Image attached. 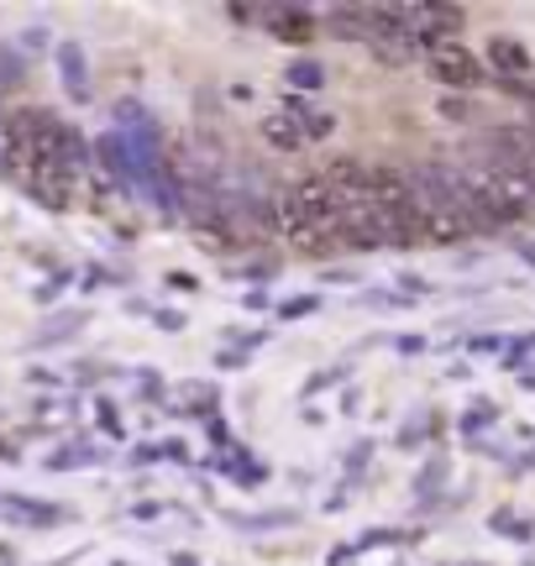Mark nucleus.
I'll use <instances>...</instances> for the list:
<instances>
[{"label": "nucleus", "instance_id": "4", "mask_svg": "<svg viewBox=\"0 0 535 566\" xmlns=\"http://www.w3.org/2000/svg\"><path fill=\"white\" fill-rule=\"evenodd\" d=\"M284 116L305 132V142H326L331 132H336V116H331V111H321V105H310V95H289Z\"/></svg>", "mask_w": 535, "mask_h": 566}, {"label": "nucleus", "instance_id": "10", "mask_svg": "<svg viewBox=\"0 0 535 566\" xmlns=\"http://www.w3.org/2000/svg\"><path fill=\"white\" fill-rule=\"evenodd\" d=\"M494 535H510V541H535V520H525V514H515V509H494Z\"/></svg>", "mask_w": 535, "mask_h": 566}, {"label": "nucleus", "instance_id": "18", "mask_svg": "<svg viewBox=\"0 0 535 566\" xmlns=\"http://www.w3.org/2000/svg\"><path fill=\"white\" fill-rule=\"evenodd\" d=\"M347 373H352V367H331V373H315V378H310V394H321V388H331V384H342Z\"/></svg>", "mask_w": 535, "mask_h": 566}, {"label": "nucleus", "instance_id": "22", "mask_svg": "<svg viewBox=\"0 0 535 566\" xmlns=\"http://www.w3.org/2000/svg\"><path fill=\"white\" fill-rule=\"evenodd\" d=\"M394 346H399L405 357H410V352H426V342H420V336H399V342H394Z\"/></svg>", "mask_w": 535, "mask_h": 566}, {"label": "nucleus", "instance_id": "7", "mask_svg": "<svg viewBox=\"0 0 535 566\" xmlns=\"http://www.w3.org/2000/svg\"><path fill=\"white\" fill-rule=\"evenodd\" d=\"M263 142H273L279 153H300V147H305V132L289 122L284 111H273V116H263Z\"/></svg>", "mask_w": 535, "mask_h": 566}, {"label": "nucleus", "instance_id": "20", "mask_svg": "<svg viewBox=\"0 0 535 566\" xmlns=\"http://www.w3.org/2000/svg\"><path fill=\"white\" fill-rule=\"evenodd\" d=\"M399 294H405V300H410V294H431V283L415 279V273H405V279H399Z\"/></svg>", "mask_w": 535, "mask_h": 566}, {"label": "nucleus", "instance_id": "3", "mask_svg": "<svg viewBox=\"0 0 535 566\" xmlns=\"http://www.w3.org/2000/svg\"><path fill=\"white\" fill-rule=\"evenodd\" d=\"M489 63H494V80H531L535 74V59L531 48L515 38H494L489 42Z\"/></svg>", "mask_w": 535, "mask_h": 566}, {"label": "nucleus", "instance_id": "8", "mask_svg": "<svg viewBox=\"0 0 535 566\" xmlns=\"http://www.w3.org/2000/svg\"><path fill=\"white\" fill-rule=\"evenodd\" d=\"M284 84H289V95H315V90L326 84V69L315 59H294L284 69Z\"/></svg>", "mask_w": 535, "mask_h": 566}, {"label": "nucleus", "instance_id": "9", "mask_svg": "<svg viewBox=\"0 0 535 566\" xmlns=\"http://www.w3.org/2000/svg\"><path fill=\"white\" fill-rule=\"evenodd\" d=\"M300 514L294 509H268V514H227V525H237V530H284V525H294Z\"/></svg>", "mask_w": 535, "mask_h": 566}, {"label": "nucleus", "instance_id": "13", "mask_svg": "<svg viewBox=\"0 0 535 566\" xmlns=\"http://www.w3.org/2000/svg\"><path fill=\"white\" fill-rule=\"evenodd\" d=\"M494 420H499V405L478 399V409H468V415H462V436H478L483 424H494Z\"/></svg>", "mask_w": 535, "mask_h": 566}, {"label": "nucleus", "instance_id": "21", "mask_svg": "<svg viewBox=\"0 0 535 566\" xmlns=\"http://www.w3.org/2000/svg\"><path fill=\"white\" fill-rule=\"evenodd\" d=\"M473 352H510L504 336H473Z\"/></svg>", "mask_w": 535, "mask_h": 566}, {"label": "nucleus", "instance_id": "16", "mask_svg": "<svg viewBox=\"0 0 535 566\" xmlns=\"http://www.w3.org/2000/svg\"><path fill=\"white\" fill-rule=\"evenodd\" d=\"M21 80V59L11 48H0V84H17Z\"/></svg>", "mask_w": 535, "mask_h": 566}, {"label": "nucleus", "instance_id": "1", "mask_svg": "<svg viewBox=\"0 0 535 566\" xmlns=\"http://www.w3.org/2000/svg\"><path fill=\"white\" fill-rule=\"evenodd\" d=\"M415 48L426 53V69H431L441 84H457V90H483V84H494V74H489L457 38H415Z\"/></svg>", "mask_w": 535, "mask_h": 566}, {"label": "nucleus", "instance_id": "15", "mask_svg": "<svg viewBox=\"0 0 535 566\" xmlns=\"http://www.w3.org/2000/svg\"><path fill=\"white\" fill-rule=\"evenodd\" d=\"M441 116H447V122H473V105L462 101V95H447V101H441Z\"/></svg>", "mask_w": 535, "mask_h": 566}, {"label": "nucleus", "instance_id": "23", "mask_svg": "<svg viewBox=\"0 0 535 566\" xmlns=\"http://www.w3.org/2000/svg\"><path fill=\"white\" fill-rule=\"evenodd\" d=\"M515 252H520V258H525V263L535 268V242H515Z\"/></svg>", "mask_w": 535, "mask_h": 566}, {"label": "nucleus", "instance_id": "2", "mask_svg": "<svg viewBox=\"0 0 535 566\" xmlns=\"http://www.w3.org/2000/svg\"><path fill=\"white\" fill-rule=\"evenodd\" d=\"M268 32L279 42H294V48H305V42H315V11L310 6H268Z\"/></svg>", "mask_w": 535, "mask_h": 566}, {"label": "nucleus", "instance_id": "14", "mask_svg": "<svg viewBox=\"0 0 535 566\" xmlns=\"http://www.w3.org/2000/svg\"><path fill=\"white\" fill-rule=\"evenodd\" d=\"M441 472H447V462H441V457H431V462H426V472L415 478V493H436V483H441Z\"/></svg>", "mask_w": 535, "mask_h": 566}, {"label": "nucleus", "instance_id": "11", "mask_svg": "<svg viewBox=\"0 0 535 566\" xmlns=\"http://www.w3.org/2000/svg\"><path fill=\"white\" fill-rule=\"evenodd\" d=\"M436 430H441V420H436V415H420V420H410L405 430H399V446H405V451H415V446L431 441Z\"/></svg>", "mask_w": 535, "mask_h": 566}, {"label": "nucleus", "instance_id": "12", "mask_svg": "<svg viewBox=\"0 0 535 566\" xmlns=\"http://www.w3.org/2000/svg\"><path fill=\"white\" fill-rule=\"evenodd\" d=\"M315 310H321V294H294V300H284L273 315H279V321H305Z\"/></svg>", "mask_w": 535, "mask_h": 566}, {"label": "nucleus", "instance_id": "5", "mask_svg": "<svg viewBox=\"0 0 535 566\" xmlns=\"http://www.w3.org/2000/svg\"><path fill=\"white\" fill-rule=\"evenodd\" d=\"M326 179L336 184V189H347V195H368L373 163H363V158H331L326 163Z\"/></svg>", "mask_w": 535, "mask_h": 566}, {"label": "nucleus", "instance_id": "6", "mask_svg": "<svg viewBox=\"0 0 535 566\" xmlns=\"http://www.w3.org/2000/svg\"><path fill=\"white\" fill-rule=\"evenodd\" d=\"M59 74H63V90H69L74 101H90V74H84L80 42H63L59 48Z\"/></svg>", "mask_w": 535, "mask_h": 566}, {"label": "nucleus", "instance_id": "17", "mask_svg": "<svg viewBox=\"0 0 535 566\" xmlns=\"http://www.w3.org/2000/svg\"><path fill=\"white\" fill-rule=\"evenodd\" d=\"M216 363L227 367V373H242V367L252 363V352H242V346H227V352H221V357H216Z\"/></svg>", "mask_w": 535, "mask_h": 566}, {"label": "nucleus", "instance_id": "19", "mask_svg": "<svg viewBox=\"0 0 535 566\" xmlns=\"http://www.w3.org/2000/svg\"><path fill=\"white\" fill-rule=\"evenodd\" d=\"M153 325H158V331H185V315H179V310H158Z\"/></svg>", "mask_w": 535, "mask_h": 566}, {"label": "nucleus", "instance_id": "24", "mask_svg": "<svg viewBox=\"0 0 535 566\" xmlns=\"http://www.w3.org/2000/svg\"><path fill=\"white\" fill-rule=\"evenodd\" d=\"M520 384H525V388H535V373H520Z\"/></svg>", "mask_w": 535, "mask_h": 566}]
</instances>
